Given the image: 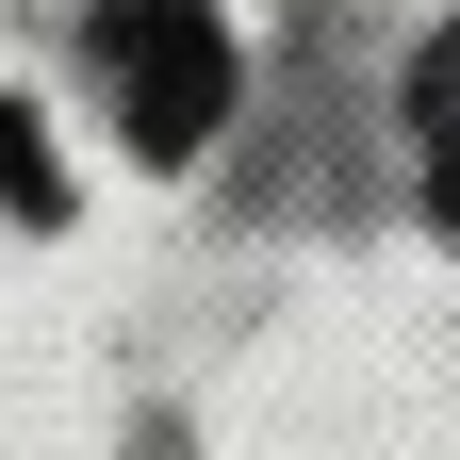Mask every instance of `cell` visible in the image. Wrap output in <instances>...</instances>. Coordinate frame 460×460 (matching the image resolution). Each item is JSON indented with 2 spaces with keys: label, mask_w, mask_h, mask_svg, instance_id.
<instances>
[{
  "label": "cell",
  "mask_w": 460,
  "mask_h": 460,
  "mask_svg": "<svg viewBox=\"0 0 460 460\" xmlns=\"http://www.w3.org/2000/svg\"><path fill=\"white\" fill-rule=\"evenodd\" d=\"M99 83H115V132H132L148 164H181L214 148V115H230V33H214V0H99Z\"/></svg>",
  "instance_id": "cell-1"
},
{
  "label": "cell",
  "mask_w": 460,
  "mask_h": 460,
  "mask_svg": "<svg viewBox=\"0 0 460 460\" xmlns=\"http://www.w3.org/2000/svg\"><path fill=\"white\" fill-rule=\"evenodd\" d=\"M428 214H444V230H460V132H444V148H428Z\"/></svg>",
  "instance_id": "cell-3"
},
{
  "label": "cell",
  "mask_w": 460,
  "mask_h": 460,
  "mask_svg": "<svg viewBox=\"0 0 460 460\" xmlns=\"http://www.w3.org/2000/svg\"><path fill=\"white\" fill-rule=\"evenodd\" d=\"M411 115H428V148L460 132V33H428V66H411Z\"/></svg>",
  "instance_id": "cell-2"
}]
</instances>
